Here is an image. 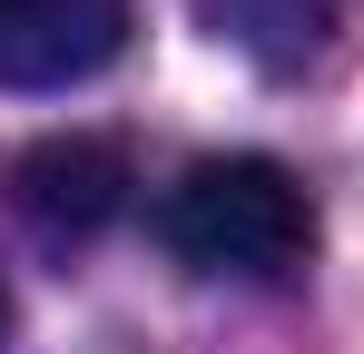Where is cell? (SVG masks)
<instances>
[{
    "instance_id": "1",
    "label": "cell",
    "mask_w": 364,
    "mask_h": 354,
    "mask_svg": "<svg viewBox=\"0 0 364 354\" xmlns=\"http://www.w3.org/2000/svg\"><path fill=\"white\" fill-rule=\"evenodd\" d=\"M158 236L168 256L197 276H246V286H286L305 256H315V197L286 158H197V168L158 197Z\"/></svg>"
},
{
    "instance_id": "2",
    "label": "cell",
    "mask_w": 364,
    "mask_h": 354,
    "mask_svg": "<svg viewBox=\"0 0 364 354\" xmlns=\"http://www.w3.org/2000/svg\"><path fill=\"white\" fill-rule=\"evenodd\" d=\"M128 50V0H0V89H79Z\"/></svg>"
},
{
    "instance_id": "3",
    "label": "cell",
    "mask_w": 364,
    "mask_h": 354,
    "mask_svg": "<svg viewBox=\"0 0 364 354\" xmlns=\"http://www.w3.org/2000/svg\"><path fill=\"white\" fill-rule=\"evenodd\" d=\"M20 217L40 236H99L128 217V148L119 138H89V128H69V138H40L30 158H20Z\"/></svg>"
},
{
    "instance_id": "4",
    "label": "cell",
    "mask_w": 364,
    "mask_h": 354,
    "mask_svg": "<svg viewBox=\"0 0 364 354\" xmlns=\"http://www.w3.org/2000/svg\"><path fill=\"white\" fill-rule=\"evenodd\" d=\"M0 335H10V295H0Z\"/></svg>"
}]
</instances>
